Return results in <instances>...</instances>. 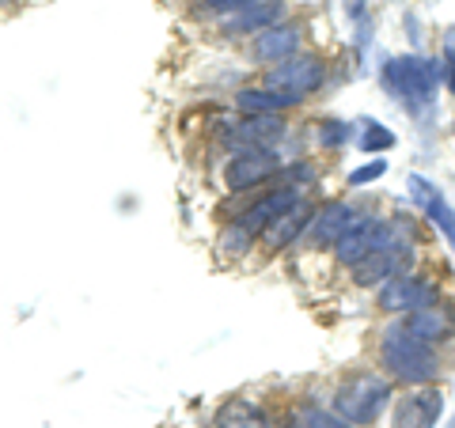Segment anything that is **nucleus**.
<instances>
[{
	"mask_svg": "<svg viewBox=\"0 0 455 428\" xmlns=\"http://www.w3.org/2000/svg\"><path fill=\"white\" fill-rule=\"evenodd\" d=\"M379 368L391 383H403V387H433L440 376V353L425 341L410 337L403 319L391 322L387 330L379 334Z\"/></svg>",
	"mask_w": 455,
	"mask_h": 428,
	"instance_id": "obj_1",
	"label": "nucleus"
},
{
	"mask_svg": "<svg viewBox=\"0 0 455 428\" xmlns=\"http://www.w3.org/2000/svg\"><path fill=\"white\" fill-rule=\"evenodd\" d=\"M391 398H395V383L383 372H353L338 383L334 413L349 428H368L379 421V413L387 409Z\"/></svg>",
	"mask_w": 455,
	"mask_h": 428,
	"instance_id": "obj_2",
	"label": "nucleus"
},
{
	"mask_svg": "<svg viewBox=\"0 0 455 428\" xmlns=\"http://www.w3.org/2000/svg\"><path fill=\"white\" fill-rule=\"evenodd\" d=\"M383 80L406 107H429L440 80V65L421 61V57H398L383 68Z\"/></svg>",
	"mask_w": 455,
	"mask_h": 428,
	"instance_id": "obj_3",
	"label": "nucleus"
},
{
	"mask_svg": "<svg viewBox=\"0 0 455 428\" xmlns=\"http://www.w3.org/2000/svg\"><path fill=\"white\" fill-rule=\"evenodd\" d=\"M440 299V284L425 273H398L387 284H379V311L387 315H410L418 307H429Z\"/></svg>",
	"mask_w": 455,
	"mask_h": 428,
	"instance_id": "obj_4",
	"label": "nucleus"
},
{
	"mask_svg": "<svg viewBox=\"0 0 455 428\" xmlns=\"http://www.w3.org/2000/svg\"><path fill=\"white\" fill-rule=\"evenodd\" d=\"M334 262L341 269H353L357 262H364L368 254H376V250H387V220H379V217H361L349 224V232L341 235L334 242ZM391 254V250H387Z\"/></svg>",
	"mask_w": 455,
	"mask_h": 428,
	"instance_id": "obj_5",
	"label": "nucleus"
},
{
	"mask_svg": "<svg viewBox=\"0 0 455 428\" xmlns=\"http://www.w3.org/2000/svg\"><path fill=\"white\" fill-rule=\"evenodd\" d=\"M323 80H326V68H323L319 57L296 53V57H289V61H281V65L269 68V73H266V88L296 95V99H307L311 91L323 88Z\"/></svg>",
	"mask_w": 455,
	"mask_h": 428,
	"instance_id": "obj_6",
	"label": "nucleus"
},
{
	"mask_svg": "<svg viewBox=\"0 0 455 428\" xmlns=\"http://www.w3.org/2000/svg\"><path fill=\"white\" fill-rule=\"evenodd\" d=\"M281 170V155L274 148H235V155L228 160L224 170V182L228 190H251V186H262Z\"/></svg>",
	"mask_w": 455,
	"mask_h": 428,
	"instance_id": "obj_7",
	"label": "nucleus"
},
{
	"mask_svg": "<svg viewBox=\"0 0 455 428\" xmlns=\"http://www.w3.org/2000/svg\"><path fill=\"white\" fill-rule=\"evenodd\" d=\"M357 217H361V212L353 209L349 202H326V205H319L315 212H311L304 242H307L311 250H331L334 242L349 232V224L357 220Z\"/></svg>",
	"mask_w": 455,
	"mask_h": 428,
	"instance_id": "obj_8",
	"label": "nucleus"
},
{
	"mask_svg": "<svg viewBox=\"0 0 455 428\" xmlns=\"http://www.w3.org/2000/svg\"><path fill=\"white\" fill-rule=\"evenodd\" d=\"M403 326H406L410 337L440 349L444 341L455 337V307L444 304V299H436L429 307H418V311H410V315H403Z\"/></svg>",
	"mask_w": 455,
	"mask_h": 428,
	"instance_id": "obj_9",
	"label": "nucleus"
},
{
	"mask_svg": "<svg viewBox=\"0 0 455 428\" xmlns=\"http://www.w3.org/2000/svg\"><path fill=\"white\" fill-rule=\"evenodd\" d=\"M444 413V394L436 387H414L391 413V428H436Z\"/></svg>",
	"mask_w": 455,
	"mask_h": 428,
	"instance_id": "obj_10",
	"label": "nucleus"
},
{
	"mask_svg": "<svg viewBox=\"0 0 455 428\" xmlns=\"http://www.w3.org/2000/svg\"><path fill=\"white\" fill-rule=\"evenodd\" d=\"M300 186H277V190H269V194H262L259 197V202H251L243 212H239V224H243L247 227V232H254V235H262L266 232V227L269 224H274L277 217H281V212L284 209H292L296 202H300Z\"/></svg>",
	"mask_w": 455,
	"mask_h": 428,
	"instance_id": "obj_11",
	"label": "nucleus"
},
{
	"mask_svg": "<svg viewBox=\"0 0 455 428\" xmlns=\"http://www.w3.org/2000/svg\"><path fill=\"white\" fill-rule=\"evenodd\" d=\"M281 133H284V122L277 118V114H247L243 122L228 125L220 137L232 148H269Z\"/></svg>",
	"mask_w": 455,
	"mask_h": 428,
	"instance_id": "obj_12",
	"label": "nucleus"
},
{
	"mask_svg": "<svg viewBox=\"0 0 455 428\" xmlns=\"http://www.w3.org/2000/svg\"><path fill=\"white\" fill-rule=\"evenodd\" d=\"M311 212H315V205H311L307 197H300V202H296L292 209H284L281 217H277V220L262 232L266 250H284V247H292V242H300V239H304V232H307Z\"/></svg>",
	"mask_w": 455,
	"mask_h": 428,
	"instance_id": "obj_13",
	"label": "nucleus"
},
{
	"mask_svg": "<svg viewBox=\"0 0 455 428\" xmlns=\"http://www.w3.org/2000/svg\"><path fill=\"white\" fill-rule=\"evenodd\" d=\"M300 50V27L296 23H284V27H266V31L254 38V61H269V65H281L296 57Z\"/></svg>",
	"mask_w": 455,
	"mask_h": 428,
	"instance_id": "obj_14",
	"label": "nucleus"
},
{
	"mask_svg": "<svg viewBox=\"0 0 455 428\" xmlns=\"http://www.w3.org/2000/svg\"><path fill=\"white\" fill-rule=\"evenodd\" d=\"M406 254H387V250H376L368 254L364 262H357L349 269L353 273V284H361V289H379V284H387L391 277H398L406 269Z\"/></svg>",
	"mask_w": 455,
	"mask_h": 428,
	"instance_id": "obj_15",
	"label": "nucleus"
},
{
	"mask_svg": "<svg viewBox=\"0 0 455 428\" xmlns=\"http://www.w3.org/2000/svg\"><path fill=\"white\" fill-rule=\"evenodd\" d=\"M277 16H281V4L266 0V4H247L239 12H228L220 27L228 35H262L266 27H277Z\"/></svg>",
	"mask_w": 455,
	"mask_h": 428,
	"instance_id": "obj_16",
	"label": "nucleus"
},
{
	"mask_svg": "<svg viewBox=\"0 0 455 428\" xmlns=\"http://www.w3.org/2000/svg\"><path fill=\"white\" fill-rule=\"evenodd\" d=\"M304 99H296V95H284V91H274V88H239L235 91V107L243 110V114H281L284 110H292V107H300Z\"/></svg>",
	"mask_w": 455,
	"mask_h": 428,
	"instance_id": "obj_17",
	"label": "nucleus"
},
{
	"mask_svg": "<svg viewBox=\"0 0 455 428\" xmlns=\"http://www.w3.org/2000/svg\"><path fill=\"white\" fill-rule=\"evenodd\" d=\"M212 428H274L262 406H254L251 398H228L212 417Z\"/></svg>",
	"mask_w": 455,
	"mask_h": 428,
	"instance_id": "obj_18",
	"label": "nucleus"
},
{
	"mask_svg": "<svg viewBox=\"0 0 455 428\" xmlns=\"http://www.w3.org/2000/svg\"><path fill=\"white\" fill-rule=\"evenodd\" d=\"M410 190H414V197L421 202V209L429 212V220L440 227V232L448 235V242L455 247V212L444 205V197H440V194H436V190H433L425 178H410Z\"/></svg>",
	"mask_w": 455,
	"mask_h": 428,
	"instance_id": "obj_19",
	"label": "nucleus"
},
{
	"mask_svg": "<svg viewBox=\"0 0 455 428\" xmlns=\"http://www.w3.org/2000/svg\"><path fill=\"white\" fill-rule=\"evenodd\" d=\"M281 428H349V424L341 421L334 409H323L315 402H300L289 413V417H284Z\"/></svg>",
	"mask_w": 455,
	"mask_h": 428,
	"instance_id": "obj_20",
	"label": "nucleus"
},
{
	"mask_svg": "<svg viewBox=\"0 0 455 428\" xmlns=\"http://www.w3.org/2000/svg\"><path fill=\"white\" fill-rule=\"evenodd\" d=\"M254 242H259V235L247 232L239 220H228L220 227V239H217V250L224 254L228 262H235V258H247V254L254 250Z\"/></svg>",
	"mask_w": 455,
	"mask_h": 428,
	"instance_id": "obj_21",
	"label": "nucleus"
},
{
	"mask_svg": "<svg viewBox=\"0 0 455 428\" xmlns=\"http://www.w3.org/2000/svg\"><path fill=\"white\" fill-rule=\"evenodd\" d=\"M349 133H353V125H346V122H323L319 125V145L323 148H341L349 140Z\"/></svg>",
	"mask_w": 455,
	"mask_h": 428,
	"instance_id": "obj_22",
	"label": "nucleus"
},
{
	"mask_svg": "<svg viewBox=\"0 0 455 428\" xmlns=\"http://www.w3.org/2000/svg\"><path fill=\"white\" fill-rule=\"evenodd\" d=\"M361 148L364 152H387V148H395V133L383 130V125H368V133L361 137Z\"/></svg>",
	"mask_w": 455,
	"mask_h": 428,
	"instance_id": "obj_23",
	"label": "nucleus"
},
{
	"mask_svg": "<svg viewBox=\"0 0 455 428\" xmlns=\"http://www.w3.org/2000/svg\"><path fill=\"white\" fill-rule=\"evenodd\" d=\"M383 175H387V160H368L364 167L349 170V186H368V182H376Z\"/></svg>",
	"mask_w": 455,
	"mask_h": 428,
	"instance_id": "obj_24",
	"label": "nucleus"
},
{
	"mask_svg": "<svg viewBox=\"0 0 455 428\" xmlns=\"http://www.w3.org/2000/svg\"><path fill=\"white\" fill-rule=\"evenodd\" d=\"M440 76L448 80V88H451V95H455V50L444 57V65H440Z\"/></svg>",
	"mask_w": 455,
	"mask_h": 428,
	"instance_id": "obj_25",
	"label": "nucleus"
},
{
	"mask_svg": "<svg viewBox=\"0 0 455 428\" xmlns=\"http://www.w3.org/2000/svg\"><path fill=\"white\" fill-rule=\"evenodd\" d=\"M209 8H217V12H239V8H247L251 0H205Z\"/></svg>",
	"mask_w": 455,
	"mask_h": 428,
	"instance_id": "obj_26",
	"label": "nucleus"
}]
</instances>
